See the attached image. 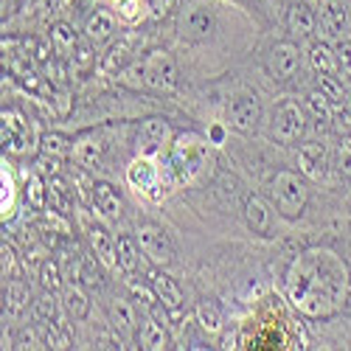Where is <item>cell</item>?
<instances>
[{
  "mask_svg": "<svg viewBox=\"0 0 351 351\" xmlns=\"http://www.w3.org/2000/svg\"><path fill=\"white\" fill-rule=\"evenodd\" d=\"M287 301L309 320H326L343 312L351 289V273L340 253L332 247L301 250L287 270Z\"/></svg>",
  "mask_w": 351,
  "mask_h": 351,
  "instance_id": "cell-1",
  "label": "cell"
},
{
  "mask_svg": "<svg viewBox=\"0 0 351 351\" xmlns=\"http://www.w3.org/2000/svg\"><path fill=\"white\" fill-rule=\"evenodd\" d=\"M121 76L127 82L138 84V87L155 90V93H174V90H178V84H180L178 62H174V56L166 48L146 51L143 56H138V60Z\"/></svg>",
  "mask_w": 351,
  "mask_h": 351,
  "instance_id": "cell-2",
  "label": "cell"
},
{
  "mask_svg": "<svg viewBox=\"0 0 351 351\" xmlns=\"http://www.w3.org/2000/svg\"><path fill=\"white\" fill-rule=\"evenodd\" d=\"M127 180L138 194H143L152 202L166 199L174 191V183H180L169 160L160 163V158H143V155H135V160L130 163Z\"/></svg>",
  "mask_w": 351,
  "mask_h": 351,
  "instance_id": "cell-3",
  "label": "cell"
},
{
  "mask_svg": "<svg viewBox=\"0 0 351 351\" xmlns=\"http://www.w3.org/2000/svg\"><path fill=\"white\" fill-rule=\"evenodd\" d=\"M267 191H270L273 208L284 219H298L309 206V186H306V178L301 171H292V169L276 171V178L270 180Z\"/></svg>",
  "mask_w": 351,
  "mask_h": 351,
  "instance_id": "cell-4",
  "label": "cell"
},
{
  "mask_svg": "<svg viewBox=\"0 0 351 351\" xmlns=\"http://www.w3.org/2000/svg\"><path fill=\"white\" fill-rule=\"evenodd\" d=\"M208 138L199 132H180L174 135L171 146H169V163L178 174L180 183H191L197 180V174L206 169L208 160Z\"/></svg>",
  "mask_w": 351,
  "mask_h": 351,
  "instance_id": "cell-5",
  "label": "cell"
},
{
  "mask_svg": "<svg viewBox=\"0 0 351 351\" xmlns=\"http://www.w3.org/2000/svg\"><path fill=\"white\" fill-rule=\"evenodd\" d=\"M0 141H3V152L14 158L40 149V138L34 132L32 119L14 107H3V112H0Z\"/></svg>",
  "mask_w": 351,
  "mask_h": 351,
  "instance_id": "cell-6",
  "label": "cell"
},
{
  "mask_svg": "<svg viewBox=\"0 0 351 351\" xmlns=\"http://www.w3.org/2000/svg\"><path fill=\"white\" fill-rule=\"evenodd\" d=\"M273 138L281 146H295L306 135V110L295 99H284L273 110V124H270Z\"/></svg>",
  "mask_w": 351,
  "mask_h": 351,
  "instance_id": "cell-7",
  "label": "cell"
},
{
  "mask_svg": "<svg viewBox=\"0 0 351 351\" xmlns=\"http://www.w3.org/2000/svg\"><path fill=\"white\" fill-rule=\"evenodd\" d=\"M174 141V130L166 119L152 115V119H143L138 132H135V155L143 158H160Z\"/></svg>",
  "mask_w": 351,
  "mask_h": 351,
  "instance_id": "cell-8",
  "label": "cell"
},
{
  "mask_svg": "<svg viewBox=\"0 0 351 351\" xmlns=\"http://www.w3.org/2000/svg\"><path fill=\"white\" fill-rule=\"evenodd\" d=\"M225 124L242 135H253L261 124V101L256 93H237L225 104Z\"/></svg>",
  "mask_w": 351,
  "mask_h": 351,
  "instance_id": "cell-9",
  "label": "cell"
},
{
  "mask_svg": "<svg viewBox=\"0 0 351 351\" xmlns=\"http://www.w3.org/2000/svg\"><path fill=\"white\" fill-rule=\"evenodd\" d=\"M135 239H138L143 256L149 258L155 267H169L171 261H174V245H171L169 233H166L160 225H155V222H143V225H138Z\"/></svg>",
  "mask_w": 351,
  "mask_h": 351,
  "instance_id": "cell-10",
  "label": "cell"
},
{
  "mask_svg": "<svg viewBox=\"0 0 351 351\" xmlns=\"http://www.w3.org/2000/svg\"><path fill=\"white\" fill-rule=\"evenodd\" d=\"M312 3H315V12H317V32L326 40L340 43L351 28L348 3H343V0H312Z\"/></svg>",
  "mask_w": 351,
  "mask_h": 351,
  "instance_id": "cell-11",
  "label": "cell"
},
{
  "mask_svg": "<svg viewBox=\"0 0 351 351\" xmlns=\"http://www.w3.org/2000/svg\"><path fill=\"white\" fill-rule=\"evenodd\" d=\"M265 68H267L273 82H278V84L292 82L301 73V51H298V45L295 43H276L267 51Z\"/></svg>",
  "mask_w": 351,
  "mask_h": 351,
  "instance_id": "cell-12",
  "label": "cell"
},
{
  "mask_svg": "<svg viewBox=\"0 0 351 351\" xmlns=\"http://www.w3.org/2000/svg\"><path fill=\"white\" fill-rule=\"evenodd\" d=\"M214 28H217V14L211 12V6H191L180 20V34L183 40H191V43L208 40Z\"/></svg>",
  "mask_w": 351,
  "mask_h": 351,
  "instance_id": "cell-13",
  "label": "cell"
},
{
  "mask_svg": "<svg viewBox=\"0 0 351 351\" xmlns=\"http://www.w3.org/2000/svg\"><path fill=\"white\" fill-rule=\"evenodd\" d=\"M298 171L304 174L306 180H324L326 171H329V149H326V143H320V141L304 143L298 149Z\"/></svg>",
  "mask_w": 351,
  "mask_h": 351,
  "instance_id": "cell-14",
  "label": "cell"
},
{
  "mask_svg": "<svg viewBox=\"0 0 351 351\" xmlns=\"http://www.w3.org/2000/svg\"><path fill=\"white\" fill-rule=\"evenodd\" d=\"M71 158L76 160V166H82L84 171H99L104 166V158H107V146L101 138H96L93 132L90 135H82L73 141V149H71Z\"/></svg>",
  "mask_w": 351,
  "mask_h": 351,
  "instance_id": "cell-15",
  "label": "cell"
},
{
  "mask_svg": "<svg viewBox=\"0 0 351 351\" xmlns=\"http://www.w3.org/2000/svg\"><path fill=\"white\" fill-rule=\"evenodd\" d=\"M287 28L292 37L298 40H306L317 32V12H315V3L309 0H298L287 9Z\"/></svg>",
  "mask_w": 351,
  "mask_h": 351,
  "instance_id": "cell-16",
  "label": "cell"
},
{
  "mask_svg": "<svg viewBox=\"0 0 351 351\" xmlns=\"http://www.w3.org/2000/svg\"><path fill=\"white\" fill-rule=\"evenodd\" d=\"M152 289L158 295V304L169 315H180V309H183V289H180V284L174 281L169 273H163V270L152 273Z\"/></svg>",
  "mask_w": 351,
  "mask_h": 351,
  "instance_id": "cell-17",
  "label": "cell"
},
{
  "mask_svg": "<svg viewBox=\"0 0 351 351\" xmlns=\"http://www.w3.org/2000/svg\"><path fill=\"white\" fill-rule=\"evenodd\" d=\"M90 197H93V208H96L107 222H115V219L121 217L124 199H121V194L115 191L110 183H104V180L93 183V186H90Z\"/></svg>",
  "mask_w": 351,
  "mask_h": 351,
  "instance_id": "cell-18",
  "label": "cell"
},
{
  "mask_svg": "<svg viewBox=\"0 0 351 351\" xmlns=\"http://www.w3.org/2000/svg\"><path fill=\"white\" fill-rule=\"evenodd\" d=\"M48 43H51L53 53L60 56V62H73V53H76L82 37L73 32V25H68V23H53V25H51V34H48Z\"/></svg>",
  "mask_w": 351,
  "mask_h": 351,
  "instance_id": "cell-19",
  "label": "cell"
},
{
  "mask_svg": "<svg viewBox=\"0 0 351 351\" xmlns=\"http://www.w3.org/2000/svg\"><path fill=\"white\" fill-rule=\"evenodd\" d=\"M119 32V23H115V14L107 9H96L90 17L84 20V37L93 45H101L107 40H112V34Z\"/></svg>",
  "mask_w": 351,
  "mask_h": 351,
  "instance_id": "cell-20",
  "label": "cell"
},
{
  "mask_svg": "<svg viewBox=\"0 0 351 351\" xmlns=\"http://www.w3.org/2000/svg\"><path fill=\"white\" fill-rule=\"evenodd\" d=\"M87 239H90V247L96 253V258L107 270H119V247H115V239H110V233L99 225L87 228Z\"/></svg>",
  "mask_w": 351,
  "mask_h": 351,
  "instance_id": "cell-21",
  "label": "cell"
},
{
  "mask_svg": "<svg viewBox=\"0 0 351 351\" xmlns=\"http://www.w3.org/2000/svg\"><path fill=\"white\" fill-rule=\"evenodd\" d=\"M245 219H247L253 233H258V237H267L270 225H273V211L267 206V199L258 197V194H250L245 199Z\"/></svg>",
  "mask_w": 351,
  "mask_h": 351,
  "instance_id": "cell-22",
  "label": "cell"
},
{
  "mask_svg": "<svg viewBox=\"0 0 351 351\" xmlns=\"http://www.w3.org/2000/svg\"><path fill=\"white\" fill-rule=\"evenodd\" d=\"M309 68L315 76H332V73H340V62H337V51L329 45V43H312L309 53ZM343 76V73H340ZM346 79V76H343Z\"/></svg>",
  "mask_w": 351,
  "mask_h": 351,
  "instance_id": "cell-23",
  "label": "cell"
},
{
  "mask_svg": "<svg viewBox=\"0 0 351 351\" xmlns=\"http://www.w3.org/2000/svg\"><path fill=\"white\" fill-rule=\"evenodd\" d=\"M135 343L143 351H163V348H169V335L155 317H143L135 332Z\"/></svg>",
  "mask_w": 351,
  "mask_h": 351,
  "instance_id": "cell-24",
  "label": "cell"
},
{
  "mask_svg": "<svg viewBox=\"0 0 351 351\" xmlns=\"http://www.w3.org/2000/svg\"><path fill=\"white\" fill-rule=\"evenodd\" d=\"M306 107H309V115H312V121L317 124V132H324L326 127H332V112H335V101L320 90H312L306 96Z\"/></svg>",
  "mask_w": 351,
  "mask_h": 351,
  "instance_id": "cell-25",
  "label": "cell"
},
{
  "mask_svg": "<svg viewBox=\"0 0 351 351\" xmlns=\"http://www.w3.org/2000/svg\"><path fill=\"white\" fill-rule=\"evenodd\" d=\"M135 60H138V56L132 53L130 40H121V43H115V45L101 56V68L110 71V73H124Z\"/></svg>",
  "mask_w": 351,
  "mask_h": 351,
  "instance_id": "cell-26",
  "label": "cell"
},
{
  "mask_svg": "<svg viewBox=\"0 0 351 351\" xmlns=\"http://www.w3.org/2000/svg\"><path fill=\"white\" fill-rule=\"evenodd\" d=\"M115 247H119V270L127 276H135L141 267V245L132 237H119L115 239Z\"/></svg>",
  "mask_w": 351,
  "mask_h": 351,
  "instance_id": "cell-27",
  "label": "cell"
},
{
  "mask_svg": "<svg viewBox=\"0 0 351 351\" xmlns=\"http://www.w3.org/2000/svg\"><path fill=\"white\" fill-rule=\"evenodd\" d=\"M71 149H73V143L62 135V132H43L40 135V155L43 158H51V160H62V158H68L71 155Z\"/></svg>",
  "mask_w": 351,
  "mask_h": 351,
  "instance_id": "cell-28",
  "label": "cell"
},
{
  "mask_svg": "<svg viewBox=\"0 0 351 351\" xmlns=\"http://www.w3.org/2000/svg\"><path fill=\"white\" fill-rule=\"evenodd\" d=\"M110 320H112V326L119 329L121 335H132V332H138V317H135V309H132V304L130 301H115L112 306H110Z\"/></svg>",
  "mask_w": 351,
  "mask_h": 351,
  "instance_id": "cell-29",
  "label": "cell"
},
{
  "mask_svg": "<svg viewBox=\"0 0 351 351\" xmlns=\"http://www.w3.org/2000/svg\"><path fill=\"white\" fill-rule=\"evenodd\" d=\"M3 304L12 315H20L28 306V287L20 278H9L3 287Z\"/></svg>",
  "mask_w": 351,
  "mask_h": 351,
  "instance_id": "cell-30",
  "label": "cell"
},
{
  "mask_svg": "<svg viewBox=\"0 0 351 351\" xmlns=\"http://www.w3.org/2000/svg\"><path fill=\"white\" fill-rule=\"evenodd\" d=\"M25 197H28V206H32L34 211H45V206H48V186H45V180L40 178L37 171H32L25 178Z\"/></svg>",
  "mask_w": 351,
  "mask_h": 351,
  "instance_id": "cell-31",
  "label": "cell"
},
{
  "mask_svg": "<svg viewBox=\"0 0 351 351\" xmlns=\"http://www.w3.org/2000/svg\"><path fill=\"white\" fill-rule=\"evenodd\" d=\"M197 324L206 329L208 335H217L222 329V312L214 301H199L197 304Z\"/></svg>",
  "mask_w": 351,
  "mask_h": 351,
  "instance_id": "cell-32",
  "label": "cell"
},
{
  "mask_svg": "<svg viewBox=\"0 0 351 351\" xmlns=\"http://www.w3.org/2000/svg\"><path fill=\"white\" fill-rule=\"evenodd\" d=\"M332 130H337L340 135H351V90H348L340 101H335Z\"/></svg>",
  "mask_w": 351,
  "mask_h": 351,
  "instance_id": "cell-33",
  "label": "cell"
},
{
  "mask_svg": "<svg viewBox=\"0 0 351 351\" xmlns=\"http://www.w3.org/2000/svg\"><path fill=\"white\" fill-rule=\"evenodd\" d=\"M335 169L343 174V178H351V135H340L332 152Z\"/></svg>",
  "mask_w": 351,
  "mask_h": 351,
  "instance_id": "cell-34",
  "label": "cell"
},
{
  "mask_svg": "<svg viewBox=\"0 0 351 351\" xmlns=\"http://www.w3.org/2000/svg\"><path fill=\"white\" fill-rule=\"evenodd\" d=\"M56 315H60V301L53 298V292L48 289L43 298L34 301V317L43 324H56Z\"/></svg>",
  "mask_w": 351,
  "mask_h": 351,
  "instance_id": "cell-35",
  "label": "cell"
},
{
  "mask_svg": "<svg viewBox=\"0 0 351 351\" xmlns=\"http://www.w3.org/2000/svg\"><path fill=\"white\" fill-rule=\"evenodd\" d=\"M65 306H68V312H71L76 320H82V317H87L90 301H87V295H84V292L73 284V287H68V289H65Z\"/></svg>",
  "mask_w": 351,
  "mask_h": 351,
  "instance_id": "cell-36",
  "label": "cell"
},
{
  "mask_svg": "<svg viewBox=\"0 0 351 351\" xmlns=\"http://www.w3.org/2000/svg\"><path fill=\"white\" fill-rule=\"evenodd\" d=\"M0 183H3V199H0V208H3V222L14 217V180H12V171L3 163V171H0Z\"/></svg>",
  "mask_w": 351,
  "mask_h": 351,
  "instance_id": "cell-37",
  "label": "cell"
},
{
  "mask_svg": "<svg viewBox=\"0 0 351 351\" xmlns=\"http://www.w3.org/2000/svg\"><path fill=\"white\" fill-rule=\"evenodd\" d=\"M40 281H43V287H45V289H51V292L60 289V287H62L60 265H56V261H51V258H45L43 265H40Z\"/></svg>",
  "mask_w": 351,
  "mask_h": 351,
  "instance_id": "cell-38",
  "label": "cell"
},
{
  "mask_svg": "<svg viewBox=\"0 0 351 351\" xmlns=\"http://www.w3.org/2000/svg\"><path fill=\"white\" fill-rule=\"evenodd\" d=\"M90 45H93V43L87 40V37L79 43V48H76V53H73V62H71L76 71H87V68H93V65H96V53H93Z\"/></svg>",
  "mask_w": 351,
  "mask_h": 351,
  "instance_id": "cell-39",
  "label": "cell"
},
{
  "mask_svg": "<svg viewBox=\"0 0 351 351\" xmlns=\"http://www.w3.org/2000/svg\"><path fill=\"white\" fill-rule=\"evenodd\" d=\"M34 230H37V237L43 239L45 247H56V245H60V233H56V228H53V219L51 222H37Z\"/></svg>",
  "mask_w": 351,
  "mask_h": 351,
  "instance_id": "cell-40",
  "label": "cell"
},
{
  "mask_svg": "<svg viewBox=\"0 0 351 351\" xmlns=\"http://www.w3.org/2000/svg\"><path fill=\"white\" fill-rule=\"evenodd\" d=\"M335 51H337L340 73H343L346 79H351V43H348V40H340V43L335 45Z\"/></svg>",
  "mask_w": 351,
  "mask_h": 351,
  "instance_id": "cell-41",
  "label": "cell"
},
{
  "mask_svg": "<svg viewBox=\"0 0 351 351\" xmlns=\"http://www.w3.org/2000/svg\"><path fill=\"white\" fill-rule=\"evenodd\" d=\"M174 3H178V0H143V6L149 9V17L152 20H163L174 9Z\"/></svg>",
  "mask_w": 351,
  "mask_h": 351,
  "instance_id": "cell-42",
  "label": "cell"
},
{
  "mask_svg": "<svg viewBox=\"0 0 351 351\" xmlns=\"http://www.w3.org/2000/svg\"><path fill=\"white\" fill-rule=\"evenodd\" d=\"M65 3H68V0H34L32 9L37 12V17H53Z\"/></svg>",
  "mask_w": 351,
  "mask_h": 351,
  "instance_id": "cell-43",
  "label": "cell"
},
{
  "mask_svg": "<svg viewBox=\"0 0 351 351\" xmlns=\"http://www.w3.org/2000/svg\"><path fill=\"white\" fill-rule=\"evenodd\" d=\"M45 343H48L51 348H68V346H71L68 335H62V332H60V326H56V324H48V335H45Z\"/></svg>",
  "mask_w": 351,
  "mask_h": 351,
  "instance_id": "cell-44",
  "label": "cell"
},
{
  "mask_svg": "<svg viewBox=\"0 0 351 351\" xmlns=\"http://www.w3.org/2000/svg\"><path fill=\"white\" fill-rule=\"evenodd\" d=\"M3 276L6 278H14L17 270H14V250L9 245H3Z\"/></svg>",
  "mask_w": 351,
  "mask_h": 351,
  "instance_id": "cell-45",
  "label": "cell"
},
{
  "mask_svg": "<svg viewBox=\"0 0 351 351\" xmlns=\"http://www.w3.org/2000/svg\"><path fill=\"white\" fill-rule=\"evenodd\" d=\"M211 138H214V141H222V130H219V127H214V130H211Z\"/></svg>",
  "mask_w": 351,
  "mask_h": 351,
  "instance_id": "cell-46",
  "label": "cell"
},
{
  "mask_svg": "<svg viewBox=\"0 0 351 351\" xmlns=\"http://www.w3.org/2000/svg\"><path fill=\"white\" fill-rule=\"evenodd\" d=\"M346 3H348V9H351V0H346Z\"/></svg>",
  "mask_w": 351,
  "mask_h": 351,
  "instance_id": "cell-47",
  "label": "cell"
}]
</instances>
